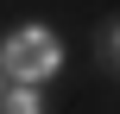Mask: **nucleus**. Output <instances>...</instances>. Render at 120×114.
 I'll list each match as a JSON object with an SVG mask.
<instances>
[{"mask_svg": "<svg viewBox=\"0 0 120 114\" xmlns=\"http://www.w3.org/2000/svg\"><path fill=\"white\" fill-rule=\"evenodd\" d=\"M63 63V44L51 38V32H19L13 44H6V76H19V83H38V76H51Z\"/></svg>", "mask_w": 120, "mask_h": 114, "instance_id": "nucleus-1", "label": "nucleus"}, {"mask_svg": "<svg viewBox=\"0 0 120 114\" xmlns=\"http://www.w3.org/2000/svg\"><path fill=\"white\" fill-rule=\"evenodd\" d=\"M0 114H38V95H32V89H19V95H6V102H0Z\"/></svg>", "mask_w": 120, "mask_h": 114, "instance_id": "nucleus-2", "label": "nucleus"}, {"mask_svg": "<svg viewBox=\"0 0 120 114\" xmlns=\"http://www.w3.org/2000/svg\"><path fill=\"white\" fill-rule=\"evenodd\" d=\"M108 57H120V32H114V44H108Z\"/></svg>", "mask_w": 120, "mask_h": 114, "instance_id": "nucleus-3", "label": "nucleus"}]
</instances>
